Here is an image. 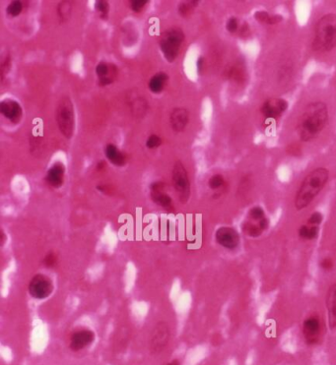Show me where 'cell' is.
I'll list each match as a JSON object with an SVG mask.
<instances>
[{
  "label": "cell",
  "mask_w": 336,
  "mask_h": 365,
  "mask_svg": "<svg viewBox=\"0 0 336 365\" xmlns=\"http://www.w3.org/2000/svg\"><path fill=\"white\" fill-rule=\"evenodd\" d=\"M329 120V111L327 105L322 100L311 101L306 106L298 118L296 133L299 139L309 142L317 138Z\"/></svg>",
  "instance_id": "cell-1"
},
{
  "label": "cell",
  "mask_w": 336,
  "mask_h": 365,
  "mask_svg": "<svg viewBox=\"0 0 336 365\" xmlns=\"http://www.w3.org/2000/svg\"><path fill=\"white\" fill-rule=\"evenodd\" d=\"M328 180L329 170L325 168H317L309 171L297 190L294 200L296 210L302 211L308 208L322 193Z\"/></svg>",
  "instance_id": "cell-2"
},
{
  "label": "cell",
  "mask_w": 336,
  "mask_h": 365,
  "mask_svg": "<svg viewBox=\"0 0 336 365\" xmlns=\"http://www.w3.org/2000/svg\"><path fill=\"white\" fill-rule=\"evenodd\" d=\"M314 51L325 54L336 47V14L327 13L322 15L317 21L314 30L311 42Z\"/></svg>",
  "instance_id": "cell-3"
},
{
  "label": "cell",
  "mask_w": 336,
  "mask_h": 365,
  "mask_svg": "<svg viewBox=\"0 0 336 365\" xmlns=\"http://www.w3.org/2000/svg\"><path fill=\"white\" fill-rule=\"evenodd\" d=\"M184 41V33L178 27L166 30L160 38V48L169 62H174L179 56L182 42Z\"/></svg>",
  "instance_id": "cell-4"
},
{
  "label": "cell",
  "mask_w": 336,
  "mask_h": 365,
  "mask_svg": "<svg viewBox=\"0 0 336 365\" xmlns=\"http://www.w3.org/2000/svg\"><path fill=\"white\" fill-rule=\"evenodd\" d=\"M56 122L61 134L70 139L75 130V113L69 98H62L56 109Z\"/></svg>",
  "instance_id": "cell-5"
},
{
  "label": "cell",
  "mask_w": 336,
  "mask_h": 365,
  "mask_svg": "<svg viewBox=\"0 0 336 365\" xmlns=\"http://www.w3.org/2000/svg\"><path fill=\"white\" fill-rule=\"evenodd\" d=\"M172 178L179 200L182 203H186L190 197V181L187 171L181 161H178L174 165Z\"/></svg>",
  "instance_id": "cell-6"
},
{
  "label": "cell",
  "mask_w": 336,
  "mask_h": 365,
  "mask_svg": "<svg viewBox=\"0 0 336 365\" xmlns=\"http://www.w3.org/2000/svg\"><path fill=\"white\" fill-rule=\"evenodd\" d=\"M171 340V330L168 324L161 321L156 324L151 333L149 350L152 354H160L168 347Z\"/></svg>",
  "instance_id": "cell-7"
},
{
  "label": "cell",
  "mask_w": 336,
  "mask_h": 365,
  "mask_svg": "<svg viewBox=\"0 0 336 365\" xmlns=\"http://www.w3.org/2000/svg\"><path fill=\"white\" fill-rule=\"evenodd\" d=\"M54 282L45 275H36L29 283V294L36 299H44L54 292Z\"/></svg>",
  "instance_id": "cell-8"
},
{
  "label": "cell",
  "mask_w": 336,
  "mask_h": 365,
  "mask_svg": "<svg viewBox=\"0 0 336 365\" xmlns=\"http://www.w3.org/2000/svg\"><path fill=\"white\" fill-rule=\"evenodd\" d=\"M303 337L306 343L310 346L320 343L322 334L321 318L318 315H310L304 321L302 327Z\"/></svg>",
  "instance_id": "cell-9"
},
{
  "label": "cell",
  "mask_w": 336,
  "mask_h": 365,
  "mask_svg": "<svg viewBox=\"0 0 336 365\" xmlns=\"http://www.w3.org/2000/svg\"><path fill=\"white\" fill-rule=\"evenodd\" d=\"M289 109V102L282 98H271L266 99L260 106L259 112L268 119L276 120L286 113Z\"/></svg>",
  "instance_id": "cell-10"
},
{
  "label": "cell",
  "mask_w": 336,
  "mask_h": 365,
  "mask_svg": "<svg viewBox=\"0 0 336 365\" xmlns=\"http://www.w3.org/2000/svg\"><path fill=\"white\" fill-rule=\"evenodd\" d=\"M215 239L219 245L229 250H234L239 245V234L231 226H221L215 233Z\"/></svg>",
  "instance_id": "cell-11"
},
{
  "label": "cell",
  "mask_w": 336,
  "mask_h": 365,
  "mask_svg": "<svg viewBox=\"0 0 336 365\" xmlns=\"http://www.w3.org/2000/svg\"><path fill=\"white\" fill-rule=\"evenodd\" d=\"M0 113L15 124L23 117V110L18 101L12 98H5L0 102Z\"/></svg>",
  "instance_id": "cell-12"
},
{
  "label": "cell",
  "mask_w": 336,
  "mask_h": 365,
  "mask_svg": "<svg viewBox=\"0 0 336 365\" xmlns=\"http://www.w3.org/2000/svg\"><path fill=\"white\" fill-rule=\"evenodd\" d=\"M95 341V333L89 329H82L72 334L69 342L71 351H80L84 350Z\"/></svg>",
  "instance_id": "cell-13"
},
{
  "label": "cell",
  "mask_w": 336,
  "mask_h": 365,
  "mask_svg": "<svg viewBox=\"0 0 336 365\" xmlns=\"http://www.w3.org/2000/svg\"><path fill=\"white\" fill-rule=\"evenodd\" d=\"M150 195L155 204L164 209H173L172 198L165 192V184L161 181L152 183L150 187Z\"/></svg>",
  "instance_id": "cell-14"
},
{
  "label": "cell",
  "mask_w": 336,
  "mask_h": 365,
  "mask_svg": "<svg viewBox=\"0 0 336 365\" xmlns=\"http://www.w3.org/2000/svg\"><path fill=\"white\" fill-rule=\"evenodd\" d=\"M189 122V113L184 108H176L170 115V123L175 132H182Z\"/></svg>",
  "instance_id": "cell-15"
},
{
  "label": "cell",
  "mask_w": 336,
  "mask_h": 365,
  "mask_svg": "<svg viewBox=\"0 0 336 365\" xmlns=\"http://www.w3.org/2000/svg\"><path fill=\"white\" fill-rule=\"evenodd\" d=\"M270 222L269 219L266 217L260 222H253L251 220H246L243 224V232L250 237V238H259L265 231H266L269 227Z\"/></svg>",
  "instance_id": "cell-16"
},
{
  "label": "cell",
  "mask_w": 336,
  "mask_h": 365,
  "mask_svg": "<svg viewBox=\"0 0 336 365\" xmlns=\"http://www.w3.org/2000/svg\"><path fill=\"white\" fill-rule=\"evenodd\" d=\"M96 73L99 78V84L104 87L107 85L112 84L114 81L117 75V69L113 64L101 61L96 67Z\"/></svg>",
  "instance_id": "cell-17"
},
{
  "label": "cell",
  "mask_w": 336,
  "mask_h": 365,
  "mask_svg": "<svg viewBox=\"0 0 336 365\" xmlns=\"http://www.w3.org/2000/svg\"><path fill=\"white\" fill-rule=\"evenodd\" d=\"M64 174H65L64 165L60 162H57L49 169L45 176V180L52 187L59 188L64 182Z\"/></svg>",
  "instance_id": "cell-18"
},
{
  "label": "cell",
  "mask_w": 336,
  "mask_h": 365,
  "mask_svg": "<svg viewBox=\"0 0 336 365\" xmlns=\"http://www.w3.org/2000/svg\"><path fill=\"white\" fill-rule=\"evenodd\" d=\"M325 305L328 314V325L331 330H336V282L332 283L326 294Z\"/></svg>",
  "instance_id": "cell-19"
},
{
  "label": "cell",
  "mask_w": 336,
  "mask_h": 365,
  "mask_svg": "<svg viewBox=\"0 0 336 365\" xmlns=\"http://www.w3.org/2000/svg\"><path fill=\"white\" fill-rule=\"evenodd\" d=\"M128 107L131 113L138 118L143 117L148 110V103L146 99L136 92H132L128 97Z\"/></svg>",
  "instance_id": "cell-20"
},
{
  "label": "cell",
  "mask_w": 336,
  "mask_h": 365,
  "mask_svg": "<svg viewBox=\"0 0 336 365\" xmlns=\"http://www.w3.org/2000/svg\"><path fill=\"white\" fill-rule=\"evenodd\" d=\"M107 159L116 167H123L126 164V154H124L117 147L113 144H109L105 150Z\"/></svg>",
  "instance_id": "cell-21"
},
{
  "label": "cell",
  "mask_w": 336,
  "mask_h": 365,
  "mask_svg": "<svg viewBox=\"0 0 336 365\" xmlns=\"http://www.w3.org/2000/svg\"><path fill=\"white\" fill-rule=\"evenodd\" d=\"M168 81L169 76L167 73H165V72L156 73L154 76L149 80V83H148L149 90L154 94H160L164 91Z\"/></svg>",
  "instance_id": "cell-22"
},
{
  "label": "cell",
  "mask_w": 336,
  "mask_h": 365,
  "mask_svg": "<svg viewBox=\"0 0 336 365\" xmlns=\"http://www.w3.org/2000/svg\"><path fill=\"white\" fill-rule=\"evenodd\" d=\"M298 233L303 240H314L320 234V226H315L308 224L301 225Z\"/></svg>",
  "instance_id": "cell-23"
},
{
  "label": "cell",
  "mask_w": 336,
  "mask_h": 365,
  "mask_svg": "<svg viewBox=\"0 0 336 365\" xmlns=\"http://www.w3.org/2000/svg\"><path fill=\"white\" fill-rule=\"evenodd\" d=\"M228 76L231 80H233L237 83H242V82L246 81L247 73L243 68H241L238 66H233L228 71Z\"/></svg>",
  "instance_id": "cell-24"
},
{
  "label": "cell",
  "mask_w": 336,
  "mask_h": 365,
  "mask_svg": "<svg viewBox=\"0 0 336 365\" xmlns=\"http://www.w3.org/2000/svg\"><path fill=\"white\" fill-rule=\"evenodd\" d=\"M198 5V1H183L179 5V13L182 17H188Z\"/></svg>",
  "instance_id": "cell-25"
},
{
  "label": "cell",
  "mask_w": 336,
  "mask_h": 365,
  "mask_svg": "<svg viewBox=\"0 0 336 365\" xmlns=\"http://www.w3.org/2000/svg\"><path fill=\"white\" fill-rule=\"evenodd\" d=\"M57 14L61 21H65L69 18L71 14V2L62 1L57 6Z\"/></svg>",
  "instance_id": "cell-26"
},
{
  "label": "cell",
  "mask_w": 336,
  "mask_h": 365,
  "mask_svg": "<svg viewBox=\"0 0 336 365\" xmlns=\"http://www.w3.org/2000/svg\"><path fill=\"white\" fill-rule=\"evenodd\" d=\"M266 218V214L265 210L259 206H254L250 209L248 213V220H251L253 222H260Z\"/></svg>",
  "instance_id": "cell-27"
},
{
  "label": "cell",
  "mask_w": 336,
  "mask_h": 365,
  "mask_svg": "<svg viewBox=\"0 0 336 365\" xmlns=\"http://www.w3.org/2000/svg\"><path fill=\"white\" fill-rule=\"evenodd\" d=\"M226 185V180L222 174H214L208 180V186L212 190H220Z\"/></svg>",
  "instance_id": "cell-28"
},
{
  "label": "cell",
  "mask_w": 336,
  "mask_h": 365,
  "mask_svg": "<svg viewBox=\"0 0 336 365\" xmlns=\"http://www.w3.org/2000/svg\"><path fill=\"white\" fill-rule=\"evenodd\" d=\"M95 8L96 10L100 13V16L102 19H107L109 16V11H110V4L108 1L105 0H100L97 1L95 4Z\"/></svg>",
  "instance_id": "cell-29"
},
{
  "label": "cell",
  "mask_w": 336,
  "mask_h": 365,
  "mask_svg": "<svg viewBox=\"0 0 336 365\" xmlns=\"http://www.w3.org/2000/svg\"><path fill=\"white\" fill-rule=\"evenodd\" d=\"M23 11V3L21 1H12L7 7V14L10 17H17Z\"/></svg>",
  "instance_id": "cell-30"
},
{
  "label": "cell",
  "mask_w": 336,
  "mask_h": 365,
  "mask_svg": "<svg viewBox=\"0 0 336 365\" xmlns=\"http://www.w3.org/2000/svg\"><path fill=\"white\" fill-rule=\"evenodd\" d=\"M322 221H323V215L321 212H314L309 217H308L307 224L310 225H315V226H320L322 225Z\"/></svg>",
  "instance_id": "cell-31"
},
{
  "label": "cell",
  "mask_w": 336,
  "mask_h": 365,
  "mask_svg": "<svg viewBox=\"0 0 336 365\" xmlns=\"http://www.w3.org/2000/svg\"><path fill=\"white\" fill-rule=\"evenodd\" d=\"M162 145V139L160 136L152 134L148 137V139L146 141V147L148 149H156L159 148Z\"/></svg>",
  "instance_id": "cell-32"
},
{
  "label": "cell",
  "mask_w": 336,
  "mask_h": 365,
  "mask_svg": "<svg viewBox=\"0 0 336 365\" xmlns=\"http://www.w3.org/2000/svg\"><path fill=\"white\" fill-rule=\"evenodd\" d=\"M226 29L231 34H235L236 32H238V30L239 29V23H238V19L236 17L229 18L227 23H226Z\"/></svg>",
  "instance_id": "cell-33"
},
{
  "label": "cell",
  "mask_w": 336,
  "mask_h": 365,
  "mask_svg": "<svg viewBox=\"0 0 336 365\" xmlns=\"http://www.w3.org/2000/svg\"><path fill=\"white\" fill-rule=\"evenodd\" d=\"M253 17H254V19H255L257 22H259V23H261V24H267V25H269V21H270L271 14H269V13L266 12V11H257V12H255V13L253 14Z\"/></svg>",
  "instance_id": "cell-34"
},
{
  "label": "cell",
  "mask_w": 336,
  "mask_h": 365,
  "mask_svg": "<svg viewBox=\"0 0 336 365\" xmlns=\"http://www.w3.org/2000/svg\"><path fill=\"white\" fill-rule=\"evenodd\" d=\"M286 152L289 155H292V157H299L302 154V147L299 145V144H296V143H292L290 145L287 146L286 148Z\"/></svg>",
  "instance_id": "cell-35"
},
{
  "label": "cell",
  "mask_w": 336,
  "mask_h": 365,
  "mask_svg": "<svg viewBox=\"0 0 336 365\" xmlns=\"http://www.w3.org/2000/svg\"><path fill=\"white\" fill-rule=\"evenodd\" d=\"M147 0H133L130 1V8L134 12H140L142 9L147 5Z\"/></svg>",
  "instance_id": "cell-36"
},
{
  "label": "cell",
  "mask_w": 336,
  "mask_h": 365,
  "mask_svg": "<svg viewBox=\"0 0 336 365\" xmlns=\"http://www.w3.org/2000/svg\"><path fill=\"white\" fill-rule=\"evenodd\" d=\"M252 184V180H251V177L249 175L245 176L243 178V180L239 183V186H238V193L243 194V193H246L249 191V188Z\"/></svg>",
  "instance_id": "cell-37"
},
{
  "label": "cell",
  "mask_w": 336,
  "mask_h": 365,
  "mask_svg": "<svg viewBox=\"0 0 336 365\" xmlns=\"http://www.w3.org/2000/svg\"><path fill=\"white\" fill-rule=\"evenodd\" d=\"M56 262H57V256L53 252L49 253L43 259V265L46 268L56 266Z\"/></svg>",
  "instance_id": "cell-38"
},
{
  "label": "cell",
  "mask_w": 336,
  "mask_h": 365,
  "mask_svg": "<svg viewBox=\"0 0 336 365\" xmlns=\"http://www.w3.org/2000/svg\"><path fill=\"white\" fill-rule=\"evenodd\" d=\"M320 266L324 271H330L331 269H333V267H334V262L330 257H325L321 261Z\"/></svg>",
  "instance_id": "cell-39"
},
{
  "label": "cell",
  "mask_w": 336,
  "mask_h": 365,
  "mask_svg": "<svg viewBox=\"0 0 336 365\" xmlns=\"http://www.w3.org/2000/svg\"><path fill=\"white\" fill-rule=\"evenodd\" d=\"M11 67V60L10 57H6V59L3 61L2 66H1V71H2V75H5L6 73H8Z\"/></svg>",
  "instance_id": "cell-40"
},
{
  "label": "cell",
  "mask_w": 336,
  "mask_h": 365,
  "mask_svg": "<svg viewBox=\"0 0 336 365\" xmlns=\"http://www.w3.org/2000/svg\"><path fill=\"white\" fill-rule=\"evenodd\" d=\"M282 20H283V17H282L281 15H271V17H270V21H269V25H275V24H278V23H280Z\"/></svg>",
  "instance_id": "cell-41"
},
{
  "label": "cell",
  "mask_w": 336,
  "mask_h": 365,
  "mask_svg": "<svg viewBox=\"0 0 336 365\" xmlns=\"http://www.w3.org/2000/svg\"><path fill=\"white\" fill-rule=\"evenodd\" d=\"M167 365H182L181 364V361L178 360V359H174L172 361H170Z\"/></svg>",
  "instance_id": "cell-42"
},
{
  "label": "cell",
  "mask_w": 336,
  "mask_h": 365,
  "mask_svg": "<svg viewBox=\"0 0 336 365\" xmlns=\"http://www.w3.org/2000/svg\"><path fill=\"white\" fill-rule=\"evenodd\" d=\"M1 242H2V244L5 242V234L3 232H1Z\"/></svg>",
  "instance_id": "cell-43"
}]
</instances>
